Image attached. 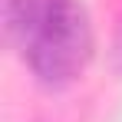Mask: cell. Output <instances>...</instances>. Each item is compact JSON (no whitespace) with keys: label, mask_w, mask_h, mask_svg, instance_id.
I'll return each mask as SVG.
<instances>
[{"label":"cell","mask_w":122,"mask_h":122,"mask_svg":"<svg viewBox=\"0 0 122 122\" xmlns=\"http://www.w3.org/2000/svg\"><path fill=\"white\" fill-rule=\"evenodd\" d=\"M116 56H119V66H122V26H119V36H116Z\"/></svg>","instance_id":"obj_2"},{"label":"cell","mask_w":122,"mask_h":122,"mask_svg":"<svg viewBox=\"0 0 122 122\" xmlns=\"http://www.w3.org/2000/svg\"><path fill=\"white\" fill-rule=\"evenodd\" d=\"M3 23L40 82L66 86L82 73L92 33L76 0H3Z\"/></svg>","instance_id":"obj_1"}]
</instances>
